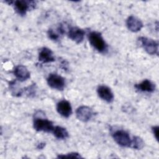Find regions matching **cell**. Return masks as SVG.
Listing matches in <instances>:
<instances>
[{"label": "cell", "instance_id": "6da1fadb", "mask_svg": "<svg viewBox=\"0 0 159 159\" xmlns=\"http://www.w3.org/2000/svg\"><path fill=\"white\" fill-rule=\"evenodd\" d=\"M40 112H37L34 115V118L33 120V127L34 129L37 132H52L54 128L53 122L48 120L45 117L40 114Z\"/></svg>", "mask_w": 159, "mask_h": 159}, {"label": "cell", "instance_id": "7a4b0ae2", "mask_svg": "<svg viewBox=\"0 0 159 159\" xmlns=\"http://www.w3.org/2000/svg\"><path fill=\"white\" fill-rule=\"evenodd\" d=\"M88 40L91 45L98 52L105 53L107 51V45L101 33L96 31L89 32Z\"/></svg>", "mask_w": 159, "mask_h": 159}, {"label": "cell", "instance_id": "3957f363", "mask_svg": "<svg viewBox=\"0 0 159 159\" xmlns=\"http://www.w3.org/2000/svg\"><path fill=\"white\" fill-rule=\"evenodd\" d=\"M112 137L116 143L122 147H130L132 138L129 134L123 129L114 130L112 132Z\"/></svg>", "mask_w": 159, "mask_h": 159}, {"label": "cell", "instance_id": "277c9868", "mask_svg": "<svg viewBox=\"0 0 159 159\" xmlns=\"http://www.w3.org/2000/svg\"><path fill=\"white\" fill-rule=\"evenodd\" d=\"M139 40L144 50L149 55H154L158 53V43L157 41L146 37H140Z\"/></svg>", "mask_w": 159, "mask_h": 159}, {"label": "cell", "instance_id": "5b68a950", "mask_svg": "<svg viewBox=\"0 0 159 159\" xmlns=\"http://www.w3.org/2000/svg\"><path fill=\"white\" fill-rule=\"evenodd\" d=\"M12 3L16 12L20 16H25L30 9L34 8L35 5L34 1L25 0H17L9 2L10 4Z\"/></svg>", "mask_w": 159, "mask_h": 159}, {"label": "cell", "instance_id": "8992f818", "mask_svg": "<svg viewBox=\"0 0 159 159\" xmlns=\"http://www.w3.org/2000/svg\"><path fill=\"white\" fill-rule=\"evenodd\" d=\"M48 85L52 89L62 91L65 87V80L57 73L49 74L47 78Z\"/></svg>", "mask_w": 159, "mask_h": 159}, {"label": "cell", "instance_id": "52a82bcc", "mask_svg": "<svg viewBox=\"0 0 159 159\" xmlns=\"http://www.w3.org/2000/svg\"><path fill=\"white\" fill-rule=\"evenodd\" d=\"M94 116L93 109L86 106H81L76 110V116L78 120L83 122L89 121Z\"/></svg>", "mask_w": 159, "mask_h": 159}, {"label": "cell", "instance_id": "ba28073f", "mask_svg": "<svg viewBox=\"0 0 159 159\" xmlns=\"http://www.w3.org/2000/svg\"><path fill=\"white\" fill-rule=\"evenodd\" d=\"M67 35L69 39L76 43H80L84 38L85 32L78 27H71L68 29Z\"/></svg>", "mask_w": 159, "mask_h": 159}, {"label": "cell", "instance_id": "9c48e42d", "mask_svg": "<svg viewBox=\"0 0 159 159\" xmlns=\"http://www.w3.org/2000/svg\"><path fill=\"white\" fill-rule=\"evenodd\" d=\"M56 109L60 116L65 118L69 117L72 114V107L71 104L65 99L61 100L57 104Z\"/></svg>", "mask_w": 159, "mask_h": 159}, {"label": "cell", "instance_id": "30bf717a", "mask_svg": "<svg viewBox=\"0 0 159 159\" xmlns=\"http://www.w3.org/2000/svg\"><path fill=\"white\" fill-rule=\"evenodd\" d=\"M98 96L106 102H112L114 100V94L111 88L106 85H99L97 88Z\"/></svg>", "mask_w": 159, "mask_h": 159}, {"label": "cell", "instance_id": "8fae6325", "mask_svg": "<svg viewBox=\"0 0 159 159\" xmlns=\"http://www.w3.org/2000/svg\"><path fill=\"white\" fill-rule=\"evenodd\" d=\"M126 26L130 31L132 32H137L143 27V23L137 17L130 16L126 20Z\"/></svg>", "mask_w": 159, "mask_h": 159}, {"label": "cell", "instance_id": "7c38bea8", "mask_svg": "<svg viewBox=\"0 0 159 159\" xmlns=\"http://www.w3.org/2000/svg\"><path fill=\"white\" fill-rule=\"evenodd\" d=\"M13 73L17 80L21 82L27 80L30 76V73L29 70L26 66L22 65L16 66L14 70Z\"/></svg>", "mask_w": 159, "mask_h": 159}, {"label": "cell", "instance_id": "4fadbf2b", "mask_svg": "<svg viewBox=\"0 0 159 159\" xmlns=\"http://www.w3.org/2000/svg\"><path fill=\"white\" fill-rule=\"evenodd\" d=\"M39 60L43 63L53 62L55 60L53 52L47 47L42 48L39 53Z\"/></svg>", "mask_w": 159, "mask_h": 159}, {"label": "cell", "instance_id": "5bb4252c", "mask_svg": "<svg viewBox=\"0 0 159 159\" xmlns=\"http://www.w3.org/2000/svg\"><path fill=\"white\" fill-rule=\"evenodd\" d=\"M135 88L139 91L145 93H153L155 89V84L150 80H144L139 84L135 85Z\"/></svg>", "mask_w": 159, "mask_h": 159}, {"label": "cell", "instance_id": "9a60e30c", "mask_svg": "<svg viewBox=\"0 0 159 159\" xmlns=\"http://www.w3.org/2000/svg\"><path fill=\"white\" fill-rule=\"evenodd\" d=\"M52 133L55 137L59 140H65L69 137V134L67 130L65 128L59 125L54 127Z\"/></svg>", "mask_w": 159, "mask_h": 159}, {"label": "cell", "instance_id": "2e32d148", "mask_svg": "<svg viewBox=\"0 0 159 159\" xmlns=\"http://www.w3.org/2000/svg\"><path fill=\"white\" fill-rule=\"evenodd\" d=\"M65 32L64 27L62 26V25H60L55 30L52 29H49L47 32V35L52 40L58 41L59 39H60V35H63Z\"/></svg>", "mask_w": 159, "mask_h": 159}, {"label": "cell", "instance_id": "e0dca14e", "mask_svg": "<svg viewBox=\"0 0 159 159\" xmlns=\"http://www.w3.org/2000/svg\"><path fill=\"white\" fill-rule=\"evenodd\" d=\"M144 146V142L139 136H134L132 139V143L130 147L136 150H140Z\"/></svg>", "mask_w": 159, "mask_h": 159}, {"label": "cell", "instance_id": "ac0fdd59", "mask_svg": "<svg viewBox=\"0 0 159 159\" xmlns=\"http://www.w3.org/2000/svg\"><path fill=\"white\" fill-rule=\"evenodd\" d=\"M9 88L12 94L16 96H20L22 93V90L19 88L16 81H13L9 83Z\"/></svg>", "mask_w": 159, "mask_h": 159}, {"label": "cell", "instance_id": "d6986e66", "mask_svg": "<svg viewBox=\"0 0 159 159\" xmlns=\"http://www.w3.org/2000/svg\"><path fill=\"white\" fill-rule=\"evenodd\" d=\"M57 158H81L82 157L80 155V153H76V152H70L66 154H61L57 156Z\"/></svg>", "mask_w": 159, "mask_h": 159}, {"label": "cell", "instance_id": "ffe728a7", "mask_svg": "<svg viewBox=\"0 0 159 159\" xmlns=\"http://www.w3.org/2000/svg\"><path fill=\"white\" fill-rule=\"evenodd\" d=\"M158 129H159V128H158V125H155L152 127V130L153 134L157 140H158Z\"/></svg>", "mask_w": 159, "mask_h": 159}]
</instances>
